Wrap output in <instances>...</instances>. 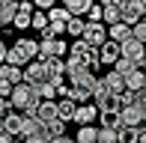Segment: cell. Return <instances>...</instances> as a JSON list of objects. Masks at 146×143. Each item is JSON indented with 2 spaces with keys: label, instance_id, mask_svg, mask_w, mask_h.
<instances>
[{
  "label": "cell",
  "instance_id": "obj_4",
  "mask_svg": "<svg viewBox=\"0 0 146 143\" xmlns=\"http://www.w3.org/2000/svg\"><path fill=\"white\" fill-rule=\"evenodd\" d=\"M92 105H96V110H98V116H116L119 110V99L116 95H110V93H104V95H98V99H92Z\"/></svg>",
  "mask_w": 146,
  "mask_h": 143
},
{
  "label": "cell",
  "instance_id": "obj_25",
  "mask_svg": "<svg viewBox=\"0 0 146 143\" xmlns=\"http://www.w3.org/2000/svg\"><path fill=\"white\" fill-rule=\"evenodd\" d=\"M116 99H119V107H134V105H140V93H128V89L119 93Z\"/></svg>",
  "mask_w": 146,
  "mask_h": 143
},
{
  "label": "cell",
  "instance_id": "obj_6",
  "mask_svg": "<svg viewBox=\"0 0 146 143\" xmlns=\"http://www.w3.org/2000/svg\"><path fill=\"white\" fill-rule=\"evenodd\" d=\"M102 24L104 27L119 24V0H104L102 3Z\"/></svg>",
  "mask_w": 146,
  "mask_h": 143
},
{
  "label": "cell",
  "instance_id": "obj_36",
  "mask_svg": "<svg viewBox=\"0 0 146 143\" xmlns=\"http://www.w3.org/2000/svg\"><path fill=\"white\" fill-rule=\"evenodd\" d=\"M134 6H137V12H140V18L146 15V0H134Z\"/></svg>",
  "mask_w": 146,
  "mask_h": 143
},
{
  "label": "cell",
  "instance_id": "obj_20",
  "mask_svg": "<svg viewBox=\"0 0 146 143\" xmlns=\"http://www.w3.org/2000/svg\"><path fill=\"white\" fill-rule=\"evenodd\" d=\"M84 30H87V21H84V18H69V24H66V33H69L72 39H81Z\"/></svg>",
  "mask_w": 146,
  "mask_h": 143
},
{
  "label": "cell",
  "instance_id": "obj_43",
  "mask_svg": "<svg viewBox=\"0 0 146 143\" xmlns=\"http://www.w3.org/2000/svg\"><path fill=\"white\" fill-rule=\"evenodd\" d=\"M12 143H24V140H18V137H15V140H12Z\"/></svg>",
  "mask_w": 146,
  "mask_h": 143
},
{
  "label": "cell",
  "instance_id": "obj_19",
  "mask_svg": "<svg viewBox=\"0 0 146 143\" xmlns=\"http://www.w3.org/2000/svg\"><path fill=\"white\" fill-rule=\"evenodd\" d=\"M39 119H33V116H24V122H21V134H18V140H27V137H33V134L39 131Z\"/></svg>",
  "mask_w": 146,
  "mask_h": 143
},
{
  "label": "cell",
  "instance_id": "obj_7",
  "mask_svg": "<svg viewBox=\"0 0 146 143\" xmlns=\"http://www.w3.org/2000/svg\"><path fill=\"white\" fill-rule=\"evenodd\" d=\"M92 119H98V110H96V105H78V110H75V119L72 122H78V125H92Z\"/></svg>",
  "mask_w": 146,
  "mask_h": 143
},
{
  "label": "cell",
  "instance_id": "obj_8",
  "mask_svg": "<svg viewBox=\"0 0 146 143\" xmlns=\"http://www.w3.org/2000/svg\"><path fill=\"white\" fill-rule=\"evenodd\" d=\"M33 119H39V125H48V122L57 119V101H39L36 107V116Z\"/></svg>",
  "mask_w": 146,
  "mask_h": 143
},
{
  "label": "cell",
  "instance_id": "obj_39",
  "mask_svg": "<svg viewBox=\"0 0 146 143\" xmlns=\"http://www.w3.org/2000/svg\"><path fill=\"white\" fill-rule=\"evenodd\" d=\"M140 113L146 116V95H140Z\"/></svg>",
  "mask_w": 146,
  "mask_h": 143
},
{
  "label": "cell",
  "instance_id": "obj_26",
  "mask_svg": "<svg viewBox=\"0 0 146 143\" xmlns=\"http://www.w3.org/2000/svg\"><path fill=\"white\" fill-rule=\"evenodd\" d=\"M45 131H48V137L54 140V137H63L66 134V122H60V119H54V122H48V125H42Z\"/></svg>",
  "mask_w": 146,
  "mask_h": 143
},
{
  "label": "cell",
  "instance_id": "obj_42",
  "mask_svg": "<svg viewBox=\"0 0 146 143\" xmlns=\"http://www.w3.org/2000/svg\"><path fill=\"white\" fill-rule=\"evenodd\" d=\"M0 134H3V119H0Z\"/></svg>",
  "mask_w": 146,
  "mask_h": 143
},
{
  "label": "cell",
  "instance_id": "obj_17",
  "mask_svg": "<svg viewBox=\"0 0 146 143\" xmlns=\"http://www.w3.org/2000/svg\"><path fill=\"white\" fill-rule=\"evenodd\" d=\"M122 81H125V89H128V93H140L143 81H146V69H134L128 77H122Z\"/></svg>",
  "mask_w": 146,
  "mask_h": 143
},
{
  "label": "cell",
  "instance_id": "obj_11",
  "mask_svg": "<svg viewBox=\"0 0 146 143\" xmlns=\"http://www.w3.org/2000/svg\"><path fill=\"white\" fill-rule=\"evenodd\" d=\"M119 119H122L125 128H137V125H140V119H143L140 105H134V107H122V110H119Z\"/></svg>",
  "mask_w": 146,
  "mask_h": 143
},
{
  "label": "cell",
  "instance_id": "obj_15",
  "mask_svg": "<svg viewBox=\"0 0 146 143\" xmlns=\"http://www.w3.org/2000/svg\"><path fill=\"white\" fill-rule=\"evenodd\" d=\"M18 15L15 0H0V27H12V18Z\"/></svg>",
  "mask_w": 146,
  "mask_h": 143
},
{
  "label": "cell",
  "instance_id": "obj_24",
  "mask_svg": "<svg viewBox=\"0 0 146 143\" xmlns=\"http://www.w3.org/2000/svg\"><path fill=\"white\" fill-rule=\"evenodd\" d=\"M30 27L39 30V33H45V30H48V15H45V12H33L30 15Z\"/></svg>",
  "mask_w": 146,
  "mask_h": 143
},
{
  "label": "cell",
  "instance_id": "obj_31",
  "mask_svg": "<svg viewBox=\"0 0 146 143\" xmlns=\"http://www.w3.org/2000/svg\"><path fill=\"white\" fill-rule=\"evenodd\" d=\"M98 143H119V137L110 128H98Z\"/></svg>",
  "mask_w": 146,
  "mask_h": 143
},
{
  "label": "cell",
  "instance_id": "obj_30",
  "mask_svg": "<svg viewBox=\"0 0 146 143\" xmlns=\"http://www.w3.org/2000/svg\"><path fill=\"white\" fill-rule=\"evenodd\" d=\"M131 39H137L140 45H146V24L143 21H137L134 27H131Z\"/></svg>",
  "mask_w": 146,
  "mask_h": 143
},
{
  "label": "cell",
  "instance_id": "obj_33",
  "mask_svg": "<svg viewBox=\"0 0 146 143\" xmlns=\"http://www.w3.org/2000/svg\"><path fill=\"white\" fill-rule=\"evenodd\" d=\"M24 143H51V137H48V131H45V128H39V131L33 134V137H27Z\"/></svg>",
  "mask_w": 146,
  "mask_h": 143
},
{
  "label": "cell",
  "instance_id": "obj_18",
  "mask_svg": "<svg viewBox=\"0 0 146 143\" xmlns=\"http://www.w3.org/2000/svg\"><path fill=\"white\" fill-rule=\"evenodd\" d=\"M90 6H92V0H69L66 12H69V18H84L90 12Z\"/></svg>",
  "mask_w": 146,
  "mask_h": 143
},
{
  "label": "cell",
  "instance_id": "obj_28",
  "mask_svg": "<svg viewBox=\"0 0 146 143\" xmlns=\"http://www.w3.org/2000/svg\"><path fill=\"white\" fill-rule=\"evenodd\" d=\"M12 27L15 30H30V12H18V15L12 18Z\"/></svg>",
  "mask_w": 146,
  "mask_h": 143
},
{
  "label": "cell",
  "instance_id": "obj_41",
  "mask_svg": "<svg viewBox=\"0 0 146 143\" xmlns=\"http://www.w3.org/2000/svg\"><path fill=\"white\" fill-rule=\"evenodd\" d=\"M140 95H146V81H143V89H140Z\"/></svg>",
  "mask_w": 146,
  "mask_h": 143
},
{
  "label": "cell",
  "instance_id": "obj_14",
  "mask_svg": "<svg viewBox=\"0 0 146 143\" xmlns=\"http://www.w3.org/2000/svg\"><path fill=\"white\" fill-rule=\"evenodd\" d=\"M75 110H78V105L72 99H57V119L60 122H72L75 119Z\"/></svg>",
  "mask_w": 146,
  "mask_h": 143
},
{
  "label": "cell",
  "instance_id": "obj_3",
  "mask_svg": "<svg viewBox=\"0 0 146 143\" xmlns=\"http://www.w3.org/2000/svg\"><path fill=\"white\" fill-rule=\"evenodd\" d=\"M84 42L90 45V48H102L104 42H108V27H104V24H87V30H84Z\"/></svg>",
  "mask_w": 146,
  "mask_h": 143
},
{
  "label": "cell",
  "instance_id": "obj_10",
  "mask_svg": "<svg viewBox=\"0 0 146 143\" xmlns=\"http://www.w3.org/2000/svg\"><path fill=\"white\" fill-rule=\"evenodd\" d=\"M98 60H102V66H113V63L119 60V45L108 39V42L98 48Z\"/></svg>",
  "mask_w": 146,
  "mask_h": 143
},
{
  "label": "cell",
  "instance_id": "obj_32",
  "mask_svg": "<svg viewBox=\"0 0 146 143\" xmlns=\"http://www.w3.org/2000/svg\"><path fill=\"white\" fill-rule=\"evenodd\" d=\"M116 137H119V143H137V131L134 128H122Z\"/></svg>",
  "mask_w": 146,
  "mask_h": 143
},
{
  "label": "cell",
  "instance_id": "obj_29",
  "mask_svg": "<svg viewBox=\"0 0 146 143\" xmlns=\"http://www.w3.org/2000/svg\"><path fill=\"white\" fill-rule=\"evenodd\" d=\"M87 24H102V3H92L87 12Z\"/></svg>",
  "mask_w": 146,
  "mask_h": 143
},
{
  "label": "cell",
  "instance_id": "obj_1",
  "mask_svg": "<svg viewBox=\"0 0 146 143\" xmlns=\"http://www.w3.org/2000/svg\"><path fill=\"white\" fill-rule=\"evenodd\" d=\"M119 57L128 60V63H134L137 69H146V48L137 42V39H128V42L119 45Z\"/></svg>",
  "mask_w": 146,
  "mask_h": 143
},
{
  "label": "cell",
  "instance_id": "obj_38",
  "mask_svg": "<svg viewBox=\"0 0 146 143\" xmlns=\"http://www.w3.org/2000/svg\"><path fill=\"white\" fill-rule=\"evenodd\" d=\"M51 143H75V140H72V137H66V134H63V137H54Z\"/></svg>",
  "mask_w": 146,
  "mask_h": 143
},
{
  "label": "cell",
  "instance_id": "obj_21",
  "mask_svg": "<svg viewBox=\"0 0 146 143\" xmlns=\"http://www.w3.org/2000/svg\"><path fill=\"white\" fill-rule=\"evenodd\" d=\"M48 24H60V27L69 24V12H66V6H54V9L48 12Z\"/></svg>",
  "mask_w": 146,
  "mask_h": 143
},
{
  "label": "cell",
  "instance_id": "obj_22",
  "mask_svg": "<svg viewBox=\"0 0 146 143\" xmlns=\"http://www.w3.org/2000/svg\"><path fill=\"white\" fill-rule=\"evenodd\" d=\"M69 99L75 101V105H90L92 93H90V89H81V87H69Z\"/></svg>",
  "mask_w": 146,
  "mask_h": 143
},
{
  "label": "cell",
  "instance_id": "obj_44",
  "mask_svg": "<svg viewBox=\"0 0 146 143\" xmlns=\"http://www.w3.org/2000/svg\"><path fill=\"white\" fill-rule=\"evenodd\" d=\"M140 21H143V24H146V15H143V18H140Z\"/></svg>",
  "mask_w": 146,
  "mask_h": 143
},
{
  "label": "cell",
  "instance_id": "obj_12",
  "mask_svg": "<svg viewBox=\"0 0 146 143\" xmlns=\"http://www.w3.org/2000/svg\"><path fill=\"white\" fill-rule=\"evenodd\" d=\"M0 81H6L9 87H18V83H24V69H18V66H0Z\"/></svg>",
  "mask_w": 146,
  "mask_h": 143
},
{
  "label": "cell",
  "instance_id": "obj_40",
  "mask_svg": "<svg viewBox=\"0 0 146 143\" xmlns=\"http://www.w3.org/2000/svg\"><path fill=\"white\" fill-rule=\"evenodd\" d=\"M15 137H9V134H0V143H12Z\"/></svg>",
  "mask_w": 146,
  "mask_h": 143
},
{
  "label": "cell",
  "instance_id": "obj_5",
  "mask_svg": "<svg viewBox=\"0 0 146 143\" xmlns=\"http://www.w3.org/2000/svg\"><path fill=\"white\" fill-rule=\"evenodd\" d=\"M24 83L27 87H39V83H45V66L39 60H33L24 66Z\"/></svg>",
  "mask_w": 146,
  "mask_h": 143
},
{
  "label": "cell",
  "instance_id": "obj_45",
  "mask_svg": "<svg viewBox=\"0 0 146 143\" xmlns=\"http://www.w3.org/2000/svg\"><path fill=\"white\" fill-rule=\"evenodd\" d=\"M143 48H146V45H143Z\"/></svg>",
  "mask_w": 146,
  "mask_h": 143
},
{
  "label": "cell",
  "instance_id": "obj_34",
  "mask_svg": "<svg viewBox=\"0 0 146 143\" xmlns=\"http://www.w3.org/2000/svg\"><path fill=\"white\" fill-rule=\"evenodd\" d=\"M9 95H12V87H9L6 81H0V99H6V101H9Z\"/></svg>",
  "mask_w": 146,
  "mask_h": 143
},
{
  "label": "cell",
  "instance_id": "obj_9",
  "mask_svg": "<svg viewBox=\"0 0 146 143\" xmlns=\"http://www.w3.org/2000/svg\"><path fill=\"white\" fill-rule=\"evenodd\" d=\"M21 122H24V116L18 113V110H9V113L3 116V134L18 137V134H21Z\"/></svg>",
  "mask_w": 146,
  "mask_h": 143
},
{
  "label": "cell",
  "instance_id": "obj_35",
  "mask_svg": "<svg viewBox=\"0 0 146 143\" xmlns=\"http://www.w3.org/2000/svg\"><path fill=\"white\" fill-rule=\"evenodd\" d=\"M9 110H12V107H9V101H6V99H0V119H3Z\"/></svg>",
  "mask_w": 146,
  "mask_h": 143
},
{
  "label": "cell",
  "instance_id": "obj_2",
  "mask_svg": "<svg viewBox=\"0 0 146 143\" xmlns=\"http://www.w3.org/2000/svg\"><path fill=\"white\" fill-rule=\"evenodd\" d=\"M12 48H15V54H18V60H21V66H27V63H33V60L39 57V42H36V39L21 36L15 45H12Z\"/></svg>",
  "mask_w": 146,
  "mask_h": 143
},
{
  "label": "cell",
  "instance_id": "obj_13",
  "mask_svg": "<svg viewBox=\"0 0 146 143\" xmlns=\"http://www.w3.org/2000/svg\"><path fill=\"white\" fill-rule=\"evenodd\" d=\"M102 83H104V89H108V93H110V95H119V93H125V81H122V77H119V75H116V72H113V69H110V72H108V75H104V77H102Z\"/></svg>",
  "mask_w": 146,
  "mask_h": 143
},
{
  "label": "cell",
  "instance_id": "obj_23",
  "mask_svg": "<svg viewBox=\"0 0 146 143\" xmlns=\"http://www.w3.org/2000/svg\"><path fill=\"white\" fill-rule=\"evenodd\" d=\"M45 77L48 75H66V60H45Z\"/></svg>",
  "mask_w": 146,
  "mask_h": 143
},
{
  "label": "cell",
  "instance_id": "obj_16",
  "mask_svg": "<svg viewBox=\"0 0 146 143\" xmlns=\"http://www.w3.org/2000/svg\"><path fill=\"white\" fill-rule=\"evenodd\" d=\"M108 39H110V42H116V45L128 42V39H131V27L119 21V24H113V27H108Z\"/></svg>",
  "mask_w": 146,
  "mask_h": 143
},
{
  "label": "cell",
  "instance_id": "obj_37",
  "mask_svg": "<svg viewBox=\"0 0 146 143\" xmlns=\"http://www.w3.org/2000/svg\"><path fill=\"white\" fill-rule=\"evenodd\" d=\"M57 95H60V99H69V87H66V83H63V87H57Z\"/></svg>",
  "mask_w": 146,
  "mask_h": 143
},
{
  "label": "cell",
  "instance_id": "obj_27",
  "mask_svg": "<svg viewBox=\"0 0 146 143\" xmlns=\"http://www.w3.org/2000/svg\"><path fill=\"white\" fill-rule=\"evenodd\" d=\"M134 69H137L134 63H128V60H122V57H119V60L113 63V72H116L119 77H128V75H131V72H134Z\"/></svg>",
  "mask_w": 146,
  "mask_h": 143
}]
</instances>
